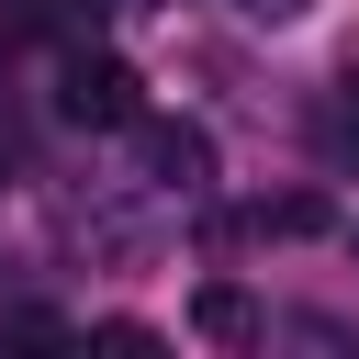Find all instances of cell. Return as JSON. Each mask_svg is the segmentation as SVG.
I'll return each mask as SVG.
<instances>
[{
    "label": "cell",
    "instance_id": "6da1fadb",
    "mask_svg": "<svg viewBox=\"0 0 359 359\" xmlns=\"http://www.w3.org/2000/svg\"><path fill=\"white\" fill-rule=\"evenodd\" d=\"M56 112H67V123H135V112H146V79H135L123 56H90V45H79L67 79H56Z\"/></svg>",
    "mask_w": 359,
    "mask_h": 359
},
{
    "label": "cell",
    "instance_id": "7a4b0ae2",
    "mask_svg": "<svg viewBox=\"0 0 359 359\" xmlns=\"http://www.w3.org/2000/svg\"><path fill=\"white\" fill-rule=\"evenodd\" d=\"M135 146H146V168H157L168 191H202V180H213V135H202V123H146V112H135Z\"/></svg>",
    "mask_w": 359,
    "mask_h": 359
},
{
    "label": "cell",
    "instance_id": "3957f363",
    "mask_svg": "<svg viewBox=\"0 0 359 359\" xmlns=\"http://www.w3.org/2000/svg\"><path fill=\"white\" fill-rule=\"evenodd\" d=\"M191 325H202V337H224V348H236V337H258V303H247V292H236V280H202V303H191Z\"/></svg>",
    "mask_w": 359,
    "mask_h": 359
},
{
    "label": "cell",
    "instance_id": "277c9868",
    "mask_svg": "<svg viewBox=\"0 0 359 359\" xmlns=\"http://www.w3.org/2000/svg\"><path fill=\"white\" fill-rule=\"evenodd\" d=\"M22 22L56 34V45H90V34H101V0H22Z\"/></svg>",
    "mask_w": 359,
    "mask_h": 359
},
{
    "label": "cell",
    "instance_id": "5b68a950",
    "mask_svg": "<svg viewBox=\"0 0 359 359\" xmlns=\"http://www.w3.org/2000/svg\"><path fill=\"white\" fill-rule=\"evenodd\" d=\"M0 348H67V325L34 314V303H11V314H0Z\"/></svg>",
    "mask_w": 359,
    "mask_h": 359
},
{
    "label": "cell",
    "instance_id": "8992f818",
    "mask_svg": "<svg viewBox=\"0 0 359 359\" xmlns=\"http://www.w3.org/2000/svg\"><path fill=\"white\" fill-rule=\"evenodd\" d=\"M101 348H112V359H146V348H157V325H135V314H112V325H101Z\"/></svg>",
    "mask_w": 359,
    "mask_h": 359
},
{
    "label": "cell",
    "instance_id": "52a82bcc",
    "mask_svg": "<svg viewBox=\"0 0 359 359\" xmlns=\"http://www.w3.org/2000/svg\"><path fill=\"white\" fill-rule=\"evenodd\" d=\"M325 146H337V157H359V79H348V101L325 112Z\"/></svg>",
    "mask_w": 359,
    "mask_h": 359
},
{
    "label": "cell",
    "instance_id": "ba28073f",
    "mask_svg": "<svg viewBox=\"0 0 359 359\" xmlns=\"http://www.w3.org/2000/svg\"><path fill=\"white\" fill-rule=\"evenodd\" d=\"M236 11H247V22H292L303 0H236Z\"/></svg>",
    "mask_w": 359,
    "mask_h": 359
}]
</instances>
